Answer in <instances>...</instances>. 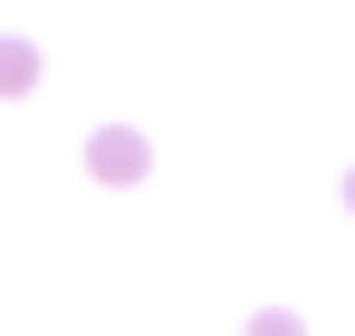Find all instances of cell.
I'll return each mask as SVG.
<instances>
[{"label":"cell","mask_w":355,"mask_h":336,"mask_svg":"<svg viewBox=\"0 0 355 336\" xmlns=\"http://www.w3.org/2000/svg\"><path fill=\"white\" fill-rule=\"evenodd\" d=\"M87 173H96V183H144V173H154V144H144L135 125H106V135L87 144Z\"/></svg>","instance_id":"6da1fadb"},{"label":"cell","mask_w":355,"mask_h":336,"mask_svg":"<svg viewBox=\"0 0 355 336\" xmlns=\"http://www.w3.org/2000/svg\"><path fill=\"white\" fill-rule=\"evenodd\" d=\"M19 87H39V49L29 39H0V96H19Z\"/></svg>","instance_id":"7a4b0ae2"},{"label":"cell","mask_w":355,"mask_h":336,"mask_svg":"<svg viewBox=\"0 0 355 336\" xmlns=\"http://www.w3.org/2000/svg\"><path fill=\"white\" fill-rule=\"evenodd\" d=\"M250 336H307V317H297V308H259V317H250Z\"/></svg>","instance_id":"3957f363"},{"label":"cell","mask_w":355,"mask_h":336,"mask_svg":"<svg viewBox=\"0 0 355 336\" xmlns=\"http://www.w3.org/2000/svg\"><path fill=\"white\" fill-rule=\"evenodd\" d=\"M346 212H355V173H346Z\"/></svg>","instance_id":"277c9868"}]
</instances>
